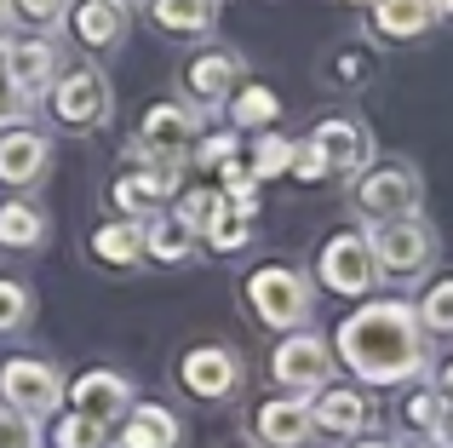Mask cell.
I'll use <instances>...</instances> for the list:
<instances>
[{
  "label": "cell",
  "instance_id": "9a60e30c",
  "mask_svg": "<svg viewBox=\"0 0 453 448\" xmlns=\"http://www.w3.org/2000/svg\"><path fill=\"white\" fill-rule=\"evenodd\" d=\"M310 420H316V431H327V437H362V431L373 426V403H367L356 385H321L316 403H310Z\"/></svg>",
  "mask_w": 453,
  "mask_h": 448
},
{
  "label": "cell",
  "instance_id": "8fae6325",
  "mask_svg": "<svg viewBox=\"0 0 453 448\" xmlns=\"http://www.w3.org/2000/svg\"><path fill=\"white\" fill-rule=\"evenodd\" d=\"M64 403H69V414H81V420H92V426L110 431L115 420L133 408V385H127L121 374H110V368H87L75 385H64Z\"/></svg>",
  "mask_w": 453,
  "mask_h": 448
},
{
  "label": "cell",
  "instance_id": "74e56055",
  "mask_svg": "<svg viewBox=\"0 0 453 448\" xmlns=\"http://www.w3.org/2000/svg\"><path fill=\"white\" fill-rule=\"evenodd\" d=\"M235 156V133H219V138H201V144H196V161H201V167H224V161H230Z\"/></svg>",
  "mask_w": 453,
  "mask_h": 448
},
{
  "label": "cell",
  "instance_id": "7c38bea8",
  "mask_svg": "<svg viewBox=\"0 0 453 448\" xmlns=\"http://www.w3.org/2000/svg\"><path fill=\"white\" fill-rule=\"evenodd\" d=\"M178 380H184L189 397L219 403V397H230L235 385H242V362H235V351H224V345H196V351H184V362H178Z\"/></svg>",
  "mask_w": 453,
  "mask_h": 448
},
{
  "label": "cell",
  "instance_id": "f6af8a7d",
  "mask_svg": "<svg viewBox=\"0 0 453 448\" xmlns=\"http://www.w3.org/2000/svg\"><path fill=\"white\" fill-rule=\"evenodd\" d=\"M242 448H265V443H242Z\"/></svg>",
  "mask_w": 453,
  "mask_h": 448
},
{
  "label": "cell",
  "instance_id": "7402d4cb",
  "mask_svg": "<svg viewBox=\"0 0 453 448\" xmlns=\"http://www.w3.org/2000/svg\"><path fill=\"white\" fill-rule=\"evenodd\" d=\"M127 426L110 448H178V420L166 414L161 403H144V408H127Z\"/></svg>",
  "mask_w": 453,
  "mask_h": 448
},
{
  "label": "cell",
  "instance_id": "9c48e42d",
  "mask_svg": "<svg viewBox=\"0 0 453 448\" xmlns=\"http://www.w3.org/2000/svg\"><path fill=\"white\" fill-rule=\"evenodd\" d=\"M270 374H276L293 397H316L321 385L333 380V351H327V339L293 328V334L276 345V357H270Z\"/></svg>",
  "mask_w": 453,
  "mask_h": 448
},
{
  "label": "cell",
  "instance_id": "836d02e7",
  "mask_svg": "<svg viewBox=\"0 0 453 448\" xmlns=\"http://www.w3.org/2000/svg\"><path fill=\"white\" fill-rule=\"evenodd\" d=\"M402 420H408L413 431H425V437H436V426H442V403H436V391H413L408 408H402Z\"/></svg>",
  "mask_w": 453,
  "mask_h": 448
},
{
  "label": "cell",
  "instance_id": "5bb4252c",
  "mask_svg": "<svg viewBox=\"0 0 453 448\" xmlns=\"http://www.w3.org/2000/svg\"><path fill=\"white\" fill-rule=\"evenodd\" d=\"M235 87H242V58H235V52H224V46H207V52L189 58L184 92L196 98V110H219V104H230Z\"/></svg>",
  "mask_w": 453,
  "mask_h": 448
},
{
  "label": "cell",
  "instance_id": "3957f363",
  "mask_svg": "<svg viewBox=\"0 0 453 448\" xmlns=\"http://www.w3.org/2000/svg\"><path fill=\"white\" fill-rule=\"evenodd\" d=\"M184 173V156H155V150L133 144V167L115 173L110 184V202L121 219H155L166 202H173V184Z\"/></svg>",
  "mask_w": 453,
  "mask_h": 448
},
{
  "label": "cell",
  "instance_id": "30bf717a",
  "mask_svg": "<svg viewBox=\"0 0 453 448\" xmlns=\"http://www.w3.org/2000/svg\"><path fill=\"white\" fill-rule=\"evenodd\" d=\"M327 179H356L362 167H373V133H367L356 115H327V121L310 133Z\"/></svg>",
  "mask_w": 453,
  "mask_h": 448
},
{
  "label": "cell",
  "instance_id": "52a82bcc",
  "mask_svg": "<svg viewBox=\"0 0 453 448\" xmlns=\"http://www.w3.org/2000/svg\"><path fill=\"white\" fill-rule=\"evenodd\" d=\"M0 403L18 408V414H29V420L58 414V403H64V380H58V368L41 362V357H6V362H0Z\"/></svg>",
  "mask_w": 453,
  "mask_h": 448
},
{
  "label": "cell",
  "instance_id": "277c9868",
  "mask_svg": "<svg viewBox=\"0 0 453 448\" xmlns=\"http://www.w3.org/2000/svg\"><path fill=\"white\" fill-rule=\"evenodd\" d=\"M46 104H52L58 127H75V133H92V127L110 121L115 98H110V81H104V69L92 64H69L52 75V87H46Z\"/></svg>",
  "mask_w": 453,
  "mask_h": 448
},
{
  "label": "cell",
  "instance_id": "ee69618b",
  "mask_svg": "<svg viewBox=\"0 0 453 448\" xmlns=\"http://www.w3.org/2000/svg\"><path fill=\"white\" fill-rule=\"evenodd\" d=\"M436 12H448V18H453V0H436Z\"/></svg>",
  "mask_w": 453,
  "mask_h": 448
},
{
  "label": "cell",
  "instance_id": "f1b7e54d",
  "mask_svg": "<svg viewBox=\"0 0 453 448\" xmlns=\"http://www.w3.org/2000/svg\"><path fill=\"white\" fill-rule=\"evenodd\" d=\"M212 173H219V184H212V190L230 196L235 207H247V213H253V207H258V173L247 167V161H235V156L224 161V167H212Z\"/></svg>",
  "mask_w": 453,
  "mask_h": 448
},
{
  "label": "cell",
  "instance_id": "d6986e66",
  "mask_svg": "<svg viewBox=\"0 0 453 448\" xmlns=\"http://www.w3.org/2000/svg\"><path fill=\"white\" fill-rule=\"evenodd\" d=\"M92 259L115 270H133L144 265V219H110L92 230Z\"/></svg>",
  "mask_w": 453,
  "mask_h": 448
},
{
  "label": "cell",
  "instance_id": "f35d334b",
  "mask_svg": "<svg viewBox=\"0 0 453 448\" xmlns=\"http://www.w3.org/2000/svg\"><path fill=\"white\" fill-rule=\"evenodd\" d=\"M333 75L339 81H362V75H373V58L367 52H339L333 58Z\"/></svg>",
  "mask_w": 453,
  "mask_h": 448
},
{
  "label": "cell",
  "instance_id": "ba28073f",
  "mask_svg": "<svg viewBox=\"0 0 453 448\" xmlns=\"http://www.w3.org/2000/svg\"><path fill=\"white\" fill-rule=\"evenodd\" d=\"M356 213L367 224L419 213V173L413 167H362L356 173Z\"/></svg>",
  "mask_w": 453,
  "mask_h": 448
},
{
  "label": "cell",
  "instance_id": "8992f818",
  "mask_svg": "<svg viewBox=\"0 0 453 448\" xmlns=\"http://www.w3.org/2000/svg\"><path fill=\"white\" fill-rule=\"evenodd\" d=\"M316 276L327 293H344V299H362V293H373L379 282V265H373V247H367L362 230H339L327 236V247H321L316 259Z\"/></svg>",
  "mask_w": 453,
  "mask_h": 448
},
{
  "label": "cell",
  "instance_id": "ffe728a7",
  "mask_svg": "<svg viewBox=\"0 0 453 448\" xmlns=\"http://www.w3.org/2000/svg\"><path fill=\"white\" fill-rule=\"evenodd\" d=\"M69 29L81 46H115L127 35V6L121 0H81V6H69Z\"/></svg>",
  "mask_w": 453,
  "mask_h": 448
},
{
  "label": "cell",
  "instance_id": "ab89813d",
  "mask_svg": "<svg viewBox=\"0 0 453 448\" xmlns=\"http://www.w3.org/2000/svg\"><path fill=\"white\" fill-rule=\"evenodd\" d=\"M436 448H453V408H442V426H436Z\"/></svg>",
  "mask_w": 453,
  "mask_h": 448
},
{
  "label": "cell",
  "instance_id": "60d3db41",
  "mask_svg": "<svg viewBox=\"0 0 453 448\" xmlns=\"http://www.w3.org/2000/svg\"><path fill=\"white\" fill-rule=\"evenodd\" d=\"M436 403L453 408V368H442V380H436Z\"/></svg>",
  "mask_w": 453,
  "mask_h": 448
},
{
  "label": "cell",
  "instance_id": "4316f807",
  "mask_svg": "<svg viewBox=\"0 0 453 448\" xmlns=\"http://www.w3.org/2000/svg\"><path fill=\"white\" fill-rule=\"evenodd\" d=\"M413 316H419L425 339H453V276H442L431 293H425L419 305H413Z\"/></svg>",
  "mask_w": 453,
  "mask_h": 448
},
{
  "label": "cell",
  "instance_id": "6da1fadb",
  "mask_svg": "<svg viewBox=\"0 0 453 448\" xmlns=\"http://www.w3.org/2000/svg\"><path fill=\"white\" fill-rule=\"evenodd\" d=\"M333 351L362 385H408L431 368L425 328L408 299H373L362 311H350L333 334Z\"/></svg>",
  "mask_w": 453,
  "mask_h": 448
},
{
  "label": "cell",
  "instance_id": "e0dca14e",
  "mask_svg": "<svg viewBox=\"0 0 453 448\" xmlns=\"http://www.w3.org/2000/svg\"><path fill=\"white\" fill-rule=\"evenodd\" d=\"M52 161V138L41 127H6L0 133V184H35Z\"/></svg>",
  "mask_w": 453,
  "mask_h": 448
},
{
  "label": "cell",
  "instance_id": "d4e9b609",
  "mask_svg": "<svg viewBox=\"0 0 453 448\" xmlns=\"http://www.w3.org/2000/svg\"><path fill=\"white\" fill-rule=\"evenodd\" d=\"M150 12L166 35H207L219 23V0H150Z\"/></svg>",
  "mask_w": 453,
  "mask_h": 448
},
{
  "label": "cell",
  "instance_id": "8d00e7d4",
  "mask_svg": "<svg viewBox=\"0 0 453 448\" xmlns=\"http://www.w3.org/2000/svg\"><path fill=\"white\" fill-rule=\"evenodd\" d=\"M29 104H35V98H23V92L12 87V75H0V127H23Z\"/></svg>",
  "mask_w": 453,
  "mask_h": 448
},
{
  "label": "cell",
  "instance_id": "f546056e",
  "mask_svg": "<svg viewBox=\"0 0 453 448\" xmlns=\"http://www.w3.org/2000/svg\"><path fill=\"white\" fill-rule=\"evenodd\" d=\"M69 6H75V0H6V18H18L23 29L46 35V29H58V23L69 18Z\"/></svg>",
  "mask_w": 453,
  "mask_h": 448
},
{
  "label": "cell",
  "instance_id": "4dcf8cb0",
  "mask_svg": "<svg viewBox=\"0 0 453 448\" xmlns=\"http://www.w3.org/2000/svg\"><path fill=\"white\" fill-rule=\"evenodd\" d=\"M201 242H207L212 253H242V247L253 242V213H247V207H230V213L212 224V230L201 236Z\"/></svg>",
  "mask_w": 453,
  "mask_h": 448
},
{
  "label": "cell",
  "instance_id": "603a6c76",
  "mask_svg": "<svg viewBox=\"0 0 453 448\" xmlns=\"http://www.w3.org/2000/svg\"><path fill=\"white\" fill-rule=\"evenodd\" d=\"M224 110H230V121L242 127V133H270V127L281 121V98L270 87H253V81H242Z\"/></svg>",
  "mask_w": 453,
  "mask_h": 448
},
{
  "label": "cell",
  "instance_id": "e575fe53",
  "mask_svg": "<svg viewBox=\"0 0 453 448\" xmlns=\"http://www.w3.org/2000/svg\"><path fill=\"white\" fill-rule=\"evenodd\" d=\"M58 448H104V426H92V420H81V414H64Z\"/></svg>",
  "mask_w": 453,
  "mask_h": 448
},
{
  "label": "cell",
  "instance_id": "4fadbf2b",
  "mask_svg": "<svg viewBox=\"0 0 453 448\" xmlns=\"http://www.w3.org/2000/svg\"><path fill=\"white\" fill-rule=\"evenodd\" d=\"M201 138V110L196 104H150L144 127H138V150H155V156H184Z\"/></svg>",
  "mask_w": 453,
  "mask_h": 448
},
{
  "label": "cell",
  "instance_id": "484cf974",
  "mask_svg": "<svg viewBox=\"0 0 453 448\" xmlns=\"http://www.w3.org/2000/svg\"><path fill=\"white\" fill-rule=\"evenodd\" d=\"M46 236V219L35 202H6L0 207V247L6 253H29V247H41Z\"/></svg>",
  "mask_w": 453,
  "mask_h": 448
},
{
  "label": "cell",
  "instance_id": "d590c367",
  "mask_svg": "<svg viewBox=\"0 0 453 448\" xmlns=\"http://www.w3.org/2000/svg\"><path fill=\"white\" fill-rule=\"evenodd\" d=\"M293 179L299 184H321L327 179V167H321V156H316V144H310V138H293Z\"/></svg>",
  "mask_w": 453,
  "mask_h": 448
},
{
  "label": "cell",
  "instance_id": "1f68e13d",
  "mask_svg": "<svg viewBox=\"0 0 453 448\" xmlns=\"http://www.w3.org/2000/svg\"><path fill=\"white\" fill-rule=\"evenodd\" d=\"M29 311H35V293L23 288V282L0 276V334H12V328H23V322H29Z\"/></svg>",
  "mask_w": 453,
  "mask_h": 448
},
{
  "label": "cell",
  "instance_id": "7bdbcfd3",
  "mask_svg": "<svg viewBox=\"0 0 453 448\" xmlns=\"http://www.w3.org/2000/svg\"><path fill=\"white\" fill-rule=\"evenodd\" d=\"M356 448H396V443H385V437H362Z\"/></svg>",
  "mask_w": 453,
  "mask_h": 448
},
{
  "label": "cell",
  "instance_id": "7a4b0ae2",
  "mask_svg": "<svg viewBox=\"0 0 453 448\" xmlns=\"http://www.w3.org/2000/svg\"><path fill=\"white\" fill-rule=\"evenodd\" d=\"M242 299H247V311H253L265 328L293 334V328L310 322L316 293H310V276H304V270H293V265H258V270H247Z\"/></svg>",
  "mask_w": 453,
  "mask_h": 448
},
{
  "label": "cell",
  "instance_id": "5b68a950",
  "mask_svg": "<svg viewBox=\"0 0 453 448\" xmlns=\"http://www.w3.org/2000/svg\"><path fill=\"white\" fill-rule=\"evenodd\" d=\"M367 247H373L379 276H419V270H431V265H436V230H431V224H425L419 213L373 224Z\"/></svg>",
  "mask_w": 453,
  "mask_h": 448
},
{
  "label": "cell",
  "instance_id": "cb8c5ba5",
  "mask_svg": "<svg viewBox=\"0 0 453 448\" xmlns=\"http://www.w3.org/2000/svg\"><path fill=\"white\" fill-rule=\"evenodd\" d=\"M144 259H155V265H189L196 259V236L184 230L178 219H144Z\"/></svg>",
  "mask_w": 453,
  "mask_h": 448
},
{
  "label": "cell",
  "instance_id": "bcb514c9",
  "mask_svg": "<svg viewBox=\"0 0 453 448\" xmlns=\"http://www.w3.org/2000/svg\"><path fill=\"white\" fill-rule=\"evenodd\" d=\"M0 18H6V0H0Z\"/></svg>",
  "mask_w": 453,
  "mask_h": 448
},
{
  "label": "cell",
  "instance_id": "d6a6232c",
  "mask_svg": "<svg viewBox=\"0 0 453 448\" xmlns=\"http://www.w3.org/2000/svg\"><path fill=\"white\" fill-rule=\"evenodd\" d=\"M0 448H41V420L0 403Z\"/></svg>",
  "mask_w": 453,
  "mask_h": 448
},
{
  "label": "cell",
  "instance_id": "b9f144b4",
  "mask_svg": "<svg viewBox=\"0 0 453 448\" xmlns=\"http://www.w3.org/2000/svg\"><path fill=\"white\" fill-rule=\"evenodd\" d=\"M6 52H12V35H0V75H6Z\"/></svg>",
  "mask_w": 453,
  "mask_h": 448
},
{
  "label": "cell",
  "instance_id": "ac0fdd59",
  "mask_svg": "<svg viewBox=\"0 0 453 448\" xmlns=\"http://www.w3.org/2000/svg\"><path fill=\"white\" fill-rule=\"evenodd\" d=\"M6 75H12V87H18L23 98H41V92L52 87V75H58V46L46 41V35L12 41V52H6Z\"/></svg>",
  "mask_w": 453,
  "mask_h": 448
},
{
  "label": "cell",
  "instance_id": "44dd1931",
  "mask_svg": "<svg viewBox=\"0 0 453 448\" xmlns=\"http://www.w3.org/2000/svg\"><path fill=\"white\" fill-rule=\"evenodd\" d=\"M367 6H373V29L385 41H413V35H425L442 18L436 0H367Z\"/></svg>",
  "mask_w": 453,
  "mask_h": 448
},
{
  "label": "cell",
  "instance_id": "83f0119b",
  "mask_svg": "<svg viewBox=\"0 0 453 448\" xmlns=\"http://www.w3.org/2000/svg\"><path fill=\"white\" fill-rule=\"evenodd\" d=\"M247 167L258 173V184H265V179H281V173L293 167V138H281L276 127H270L265 138H253V161H247Z\"/></svg>",
  "mask_w": 453,
  "mask_h": 448
},
{
  "label": "cell",
  "instance_id": "2e32d148",
  "mask_svg": "<svg viewBox=\"0 0 453 448\" xmlns=\"http://www.w3.org/2000/svg\"><path fill=\"white\" fill-rule=\"evenodd\" d=\"M253 431L265 448H304L316 437V420H310V397H276L253 414Z\"/></svg>",
  "mask_w": 453,
  "mask_h": 448
}]
</instances>
